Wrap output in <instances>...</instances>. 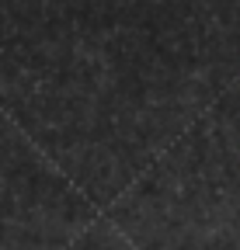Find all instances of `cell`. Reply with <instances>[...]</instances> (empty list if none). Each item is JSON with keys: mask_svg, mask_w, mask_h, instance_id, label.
Segmentation results:
<instances>
[]
</instances>
